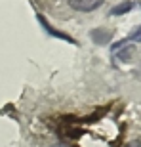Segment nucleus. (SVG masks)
<instances>
[{"mask_svg": "<svg viewBox=\"0 0 141 147\" xmlns=\"http://www.w3.org/2000/svg\"><path fill=\"white\" fill-rule=\"evenodd\" d=\"M69 4L73 10L78 11H93L103 4V0H69Z\"/></svg>", "mask_w": 141, "mask_h": 147, "instance_id": "obj_1", "label": "nucleus"}, {"mask_svg": "<svg viewBox=\"0 0 141 147\" xmlns=\"http://www.w3.org/2000/svg\"><path fill=\"white\" fill-rule=\"evenodd\" d=\"M38 21H40V25L44 27V31L48 34H52L54 38H59V40H65V42H69V44H76L75 42V38H70L69 34H65V33H61V31H57V29H54L52 25H50L48 21H46V17L44 16H38Z\"/></svg>", "mask_w": 141, "mask_h": 147, "instance_id": "obj_2", "label": "nucleus"}, {"mask_svg": "<svg viewBox=\"0 0 141 147\" xmlns=\"http://www.w3.org/2000/svg\"><path fill=\"white\" fill-rule=\"evenodd\" d=\"M90 36H92V40L95 44H107L109 40H111V33L109 31H105V29H93L92 33H90Z\"/></svg>", "mask_w": 141, "mask_h": 147, "instance_id": "obj_3", "label": "nucleus"}, {"mask_svg": "<svg viewBox=\"0 0 141 147\" xmlns=\"http://www.w3.org/2000/svg\"><path fill=\"white\" fill-rule=\"evenodd\" d=\"M134 8V2H130V0H126V2H122V4L114 6L113 10H111V16H124V13H128V11Z\"/></svg>", "mask_w": 141, "mask_h": 147, "instance_id": "obj_4", "label": "nucleus"}, {"mask_svg": "<svg viewBox=\"0 0 141 147\" xmlns=\"http://www.w3.org/2000/svg\"><path fill=\"white\" fill-rule=\"evenodd\" d=\"M126 40H128V42H141V25H139V27H137L136 31L130 34V36L126 38Z\"/></svg>", "mask_w": 141, "mask_h": 147, "instance_id": "obj_5", "label": "nucleus"}, {"mask_svg": "<svg viewBox=\"0 0 141 147\" xmlns=\"http://www.w3.org/2000/svg\"><path fill=\"white\" fill-rule=\"evenodd\" d=\"M126 147H141V143H137V142H132V143H128Z\"/></svg>", "mask_w": 141, "mask_h": 147, "instance_id": "obj_6", "label": "nucleus"}, {"mask_svg": "<svg viewBox=\"0 0 141 147\" xmlns=\"http://www.w3.org/2000/svg\"><path fill=\"white\" fill-rule=\"evenodd\" d=\"M54 147H63V145H54Z\"/></svg>", "mask_w": 141, "mask_h": 147, "instance_id": "obj_7", "label": "nucleus"}]
</instances>
